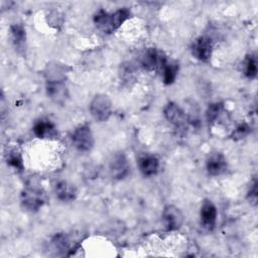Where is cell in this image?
<instances>
[{
  "label": "cell",
  "mask_w": 258,
  "mask_h": 258,
  "mask_svg": "<svg viewBox=\"0 0 258 258\" xmlns=\"http://www.w3.org/2000/svg\"><path fill=\"white\" fill-rule=\"evenodd\" d=\"M10 34L14 46L18 50H23L26 42V32L25 28L20 23H15L10 26Z\"/></svg>",
  "instance_id": "17"
},
{
  "label": "cell",
  "mask_w": 258,
  "mask_h": 258,
  "mask_svg": "<svg viewBox=\"0 0 258 258\" xmlns=\"http://www.w3.org/2000/svg\"><path fill=\"white\" fill-rule=\"evenodd\" d=\"M90 112L98 122L107 121L112 114V102L105 94L96 95L90 103Z\"/></svg>",
  "instance_id": "3"
},
{
  "label": "cell",
  "mask_w": 258,
  "mask_h": 258,
  "mask_svg": "<svg viewBox=\"0 0 258 258\" xmlns=\"http://www.w3.org/2000/svg\"><path fill=\"white\" fill-rule=\"evenodd\" d=\"M178 70H179V66H178L177 61H175V60L168 61L167 60V62L161 70L162 75H163V83L165 85H171L177 77Z\"/></svg>",
  "instance_id": "18"
},
{
  "label": "cell",
  "mask_w": 258,
  "mask_h": 258,
  "mask_svg": "<svg viewBox=\"0 0 258 258\" xmlns=\"http://www.w3.org/2000/svg\"><path fill=\"white\" fill-rule=\"evenodd\" d=\"M244 75L250 79L253 80L257 76V59L254 54L247 55V57L244 60Z\"/></svg>",
  "instance_id": "20"
},
{
  "label": "cell",
  "mask_w": 258,
  "mask_h": 258,
  "mask_svg": "<svg viewBox=\"0 0 258 258\" xmlns=\"http://www.w3.org/2000/svg\"><path fill=\"white\" fill-rule=\"evenodd\" d=\"M32 131L39 139H50L57 136V130L54 124L47 119L37 120L32 127Z\"/></svg>",
  "instance_id": "13"
},
{
  "label": "cell",
  "mask_w": 258,
  "mask_h": 258,
  "mask_svg": "<svg viewBox=\"0 0 258 258\" xmlns=\"http://www.w3.org/2000/svg\"><path fill=\"white\" fill-rule=\"evenodd\" d=\"M213 47L214 43L211 37L200 36L194 41L191 45V53L199 60L208 62L211 59Z\"/></svg>",
  "instance_id": "9"
},
{
  "label": "cell",
  "mask_w": 258,
  "mask_h": 258,
  "mask_svg": "<svg viewBox=\"0 0 258 258\" xmlns=\"http://www.w3.org/2000/svg\"><path fill=\"white\" fill-rule=\"evenodd\" d=\"M217 208L210 200H205L202 204L201 211H200V217H201V224L202 226L207 230H213L216 221H217Z\"/></svg>",
  "instance_id": "11"
},
{
  "label": "cell",
  "mask_w": 258,
  "mask_h": 258,
  "mask_svg": "<svg viewBox=\"0 0 258 258\" xmlns=\"http://www.w3.org/2000/svg\"><path fill=\"white\" fill-rule=\"evenodd\" d=\"M46 202L45 191L37 185H26L20 195V204L28 212H37Z\"/></svg>",
  "instance_id": "2"
},
{
  "label": "cell",
  "mask_w": 258,
  "mask_h": 258,
  "mask_svg": "<svg viewBox=\"0 0 258 258\" xmlns=\"http://www.w3.org/2000/svg\"><path fill=\"white\" fill-rule=\"evenodd\" d=\"M206 168L210 175L218 176L226 172L228 162L226 157L221 152H214L209 155L206 161Z\"/></svg>",
  "instance_id": "12"
},
{
  "label": "cell",
  "mask_w": 258,
  "mask_h": 258,
  "mask_svg": "<svg viewBox=\"0 0 258 258\" xmlns=\"http://www.w3.org/2000/svg\"><path fill=\"white\" fill-rule=\"evenodd\" d=\"M161 221L166 231H176L182 226L184 216L177 207L173 205H168L165 206L162 211Z\"/></svg>",
  "instance_id": "5"
},
{
  "label": "cell",
  "mask_w": 258,
  "mask_h": 258,
  "mask_svg": "<svg viewBox=\"0 0 258 258\" xmlns=\"http://www.w3.org/2000/svg\"><path fill=\"white\" fill-rule=\"evenodd\" d=\"M54 194L56 198L64 203L73 202L77 198V188L76 186L67 181V180H58L55 182L53 186Z\"/></svg>",
  "instance_id": "14"
},
{
  "label": "cell",
  "mask_w": 258,
  "mask_h": 258,
  "mask_svg": "<svg viewBox=\"0 0 258 258\" xmlns=\"http://www.w3.org/2000/svg\"><path fill=\"white\" fill-rule=\"evenodd\" d=\"M71 139H72L73 145L79 151H82V152L90 151L93 148L95 143L92 130L90 126L87 124L80 125L79 127H77L74 130L71 136Z\"/></svg>",
  "instance_id": "4"
},
{
  "label": "cell",
  "mask_w": 258,
  "mask_h": 258,
  "mask_svg": "<svg viewBox=\"0 0 258 258\" xmlns=\"http://www.w3.org/2000/svg\"><path fill=\"white\" fill-rule=\"evenodd\" d=\"M138 167L144 176H152L158 171L159 160L155 155L143 154L138 158Z\"/></svg>",
  "instance_id": "15"
},
{
  "label": "cell",
  "mask_w": 258,
  "mask_h": 258,
  "mask_svg": "<svg viewBox=\"0 0 258 258\" xmlns=\"http://www.w3.org/2000/svg\"><path fill=\"white\" fill-rule=\"evenodd\" d=\"M6 162L15 170L22 171L24 168L23 159L20 152L16 149H11L6 153Z\"/></svg>",
  "instance_id": "19"
},
{
  "label": "cell",
  "mask_w": 258,
  "mask_h": 258,
  "mask_svg": "<svg viewBox=\"0 0 258 258\" xmlns=\"http://www.w3.org/2000/svg\"><path fill=\"white\" fill-rule=\"evenodd\" d=\"M135 71H134V68L131 63H127V64H123L122 66V69L120 71V77L125 80V81H128V80H131V78L133 77Z\"/></svg>",
  "instance_id": "24"
},
{
  "label": "cell",
  "mask_w": 258,
  "mask_h": 258,
  "mask_svg": "<svg viewBox=\"0 0 258 258\" xmlns=\"http://www.w3.org/2000/svg\"><path fill=\"white\" fill-rule=\"evenodd\" d=\"M166 120L177 128H184L188 123V119L184 111L175 103L169 102L163 109Z\"/></svg>",
  "instance_id": "10"
},
{
  "label": "cell",
  "mask_w": 258,
  "mask_h": 258,
  "mask_svg": "<svg viewBox=\"0 0 258 258\" xmlns=\"http://www.w3.org/2000/svg\"><path fill=\"white\" fill-rule=\"evenodd\" d=\"M109 171L113 178L124 179L130 171V163L123 152L115 153L109 162Z\"/></svg>",
  "instance_id": "7"
},
{
  "label": "cell",
  "mask_w": 258,
  "mask_h": 258,
  "mask_svg": "<svg viewBox=\"0 0 258 258\" xmlns=\"http://www.w3.org/2000/svg\"><path fill=\"white\" fill-rule=\"evenodd\" d=\"M224 110V104L222 102H215L208 106L206 111V119L209 123L215 122L219 116L221 115L222 111Z\"/></svg>",
  "instance_id": "21"
},
{
  "label": "cell",
  "mask_w": 258,
  "mask_h": 258,
  "mask_svg": "<svg viewBox=\"0 0 258 258\" xmlns=\"http://www.w3.org/2000/svg\"><path fill=\"white\" fill-rule=\"evenodd\" d=\"M131 15L126 7L120 8L113 13L101 9L94 15V23L98 29L104 33H112L118 29Z\"/></svg>",
  "instance_id": "1"
},
{
  "label": "cell",
  "mask_w": 258,
  "mask_h": 258,
  "mask_svg": "<svg viewBox=\"0 0 258 258\" xmlns=\"http://www.w3.org/2000/svg\"><path fill=\"white\" fill-rule=\"evenodd\" d=\"M250 133V127L246 123H242L236 127V129L233 131L231 138L233 140H240L244 137H246Z\"/></svg>",
  "instance_id": "22"
},
{
  "label": "cell",
  "mask_w": 258,
  "mask_h": 258,
  "mask_svg": "<svg viewBox=\"0 0 258 258\" xmlns=\"http://www.w3.org/2000/svg\"><path fill=\"white\" fill-rule=\"evenodd\" d=\"M66 76H67V67L56 61L47 63L44 70L45 81L66 80Z\"/></svg>",
  "instance_id": "16"
},
{
  "label": "cell",
  "mask_w": 258,
  "mask_h": 258,
  "mask_svg": "<svg viewBox=\"0 0 258 258\" xmlns=\"http://www.w3.org/2000/svg\"><path fill=\"white\" fill-rule=\"evenodd\" d=\"M167 60L166 55L162 51L157 50L155 47H149L141 57V66L147 71H157L162 70Z\"/></svg>",
  "instance_id": "6"
},
{
  "label": "cell",
  "mask_w": 258,
  "mask_h": 258,
  "mask_svg": "<svg viewBox=\"0 0 258 258\" xmlns=\"http://www.w3.org/2000/svg\"><path fill=\"white\" fill-rule=\"evenodd\" d=\"M247 199L251 204H253V205L257 204V179H256V177H254L253 181L251 182L250 188L247 194Z\"/></svg>",
  "instance_id": "23"
},
{
  "label": "cell",
  "mask_w": 258,
  "mask_h": 258,
  "mask_svg": "<svg viewBox=\"0 0 258 258\" xmlns=\"http://www.w3.org/2000/svg\"><path fill=\"white\" fill-rule=\"evenodd\" d=\"M45 91L54 103L63 105L69 99V90L64 80L45 81Z\"/></svg>",
  "instance_id": "8"
}]
</instances>
